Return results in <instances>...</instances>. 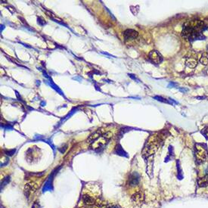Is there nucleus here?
<instances>
[{
  "label": "nucleus",
  "mask_w": 208,
  "mask_h": 208,
  "mask_svg": "<svg viewBox=\"0 0 208 208\" xmlns=\"http://www.w3.org/2000/svg\"><path fill=\"white\" fill-rule=\"evenodd\" d=\"M201 134L204 135V137H205L206 139H207L208 140V126H207V127H205V128H204V129L201 130Z\"/></svg>",
  "instance_id": "13"
},
{
  "label": "nucleus",
  "mask_w": 208,
  "mask_h": 208,
  "mask_svg": "<svg viewBox=\"0 0 208 208\" xmlns=\"http://www.w3.org/2000/svg\"><path fill=\"white\" fill-rule=\"evenodd\" d=\"M83 201L84 204H86L87 205H92V204L95 203L93 198H92L89 195H87L83 196Z\"/></svg>",
  "instance_id": "6"
},
{
  "label": "nucleus",
  "mask_w": 208,
  "mask_h": 208,
  "mask_svg": "<svg viewBox=\"0 0 208 208\" xmlns=\"http://www.w3.org/2000/svg\"><path fill=\"white\" fill-rule=\"evenodd\" d=\"M200 62H201L203 65H207V64H208V55L205 54L202 55L201 59H200Z\"/></svg>",
  "instance_id": "11"
},
{
  "label": "nucleus",
  "mask_w": 208,
  "mask_h": 208,
  "mask_svg": "<svg viewBox=\"0 0 208 208\" xmlns=\"http://www.w3.org/2000/svg\"><path fill=\"white\" fill-rule=\"evenodd\" d=\"M9 180H10V177L7 176V177H6V178H5L4 179L2 180V183H1V189L2 190L3 187H4L5 186H6L7 184H9Z\"/></svg>",
  "instance_id": "12"
},
{
  "label": "nucleus",
  "mask_w": 208,
  "mask_h": 208,
  "mask_svg": "<svg viewBox=\"0 0 208 208\" xmlns=\"http://www.w3.org/2000/svg\"><path fill=\"white\" fill-rule=\"evenodd\" d=\"M115 153L118 154V155L127 157V154H126V152L123 150L121 144H117V145L116 146V148H115Z\"/></svg>",
  "instance_id": "10"
},
{
  "label": "nucleus",
  "mask_w": 208,
  "mask_h": 208,
  "mask_svg": "<svg viewBox=\"0 0 208 208\" xmlns=\"http://www.w3.org/2000/svg\"><path fill=\"white\" fill-rule=\"evenodd\" d=\"M138 36H139V33L132 29H128L123 32V37L125 40H134L137 38Z\"/></svg>",
  "instance_id": "4"
},
{
  "label": "nucleus",
  "mask_w": 208,
  "mask_h": 208,
  "mask_svg": "<svg viewBox=\"0 0 208 208\" xmlns=\"http://www.w3.org/2000/svg\"><path fill=\"white\" fill-rule=\"evenodd\" d=\"M32 208H40V204H39L37 201H36V202L33 204V206H32Z\"/></svg>",
  "instance_id": "15"
},
{
  "label": "nucleus",
  "mask_w": 208,
  "mask_h": 208,
  "mask_svg": "<svg viewBox=\"0 0 208 208\" xmlns=\"http://www.w3.org/2000/svg\"><path fill=\"white\" fill-rule=\"evenodd\" d=\"M207 29L208 26L206 25L205 23L202 21H191L183 25L182 37L191 43L195 40H204L206 37L203 34V32Z\"/></svg>",
  "instance_id": "1"
},
{
  "label": "nucleus",
  "mask_w": 208,
  "mask_h": 208,
  "mask_svg": "<svg viewBox=\"0 0 208 208\" xmlns=\"http://www.w3.org/2000/svg\"><path fill=\"white\" fill-rule=\"evenodd\" d=\"M198 186L200 187L208 186V174L198 179Z\"/></svg>",
  "instance_id": "9"
},
{
  "label": "nucleus",
  "mask_w": 208,
  "mask_h": 208,
  "mask_svg": "<svg viewBox=\"0 0 208 208\" xmlns=\"http://www.w3.org/2000/svg\"><path fill=\"white\" fill-rule=\"evenodd\" d=\"M154 98L157 99V101H160V102H164V103H170V102H168V101H167V99L162 98V97H160V96H155V97H154Z\"/></svg>",
  "instance_id": "14"
},
{
  "label": "nucleus",
  "mask_w": 208,
  "mask_h": 208,
  "mask_svg": "<svg viewBox=\"0 0 208 208\" xmlns=\"http://www.w3.org/2000/svg\"><path fill=\"white\" fill-rule=\"evenodd\" d=\"M106 208H121V207H119V206H117V205H114V204H112V205L107 206Z\"/></svg>",
  "instance_id": "16"
},
{
  "label": "nucleus",
  "mask_w": 208,
  "mask_h": 208,
  "mask_svg": "<svg viewBox=\"0 0 208 208\" xmlns=\"http://www.w3.org/2000/svg\"><path fill=\"white\" fill-rule=\"evenodd\" d=\"M179 91H181L182 92H183V93H185V92H188V89H186V88H179Z\"/></svg>",
  "instance_id": "17"
},
{
  "label": "nucleus",
  "mask_w": 208,
  "mask_h": 208,
  "mask_svg": "<svg viewBox=\"0 0 208 208\" xmlns=\"http://www.w3.org/2000/svg\"><path fill=\"white\" fill-rule=\"evenodd\" d=\"M139 180H140V175H139V173L135 172V173H132L130 176H129V183L132 186H137L139 183Z\"/></svg>",
  "instance_id": "5"
},
{
  "label": "nucleus",
  "mask_w": 208,
  "mask_h": 208,
  "mask_svg": "<svg viewBox=\"0 0 208 208\" xmlns=\"http://www.w3.org/2000/svg\"><path fill=\"white\" fill-rule=\"evenodd\" d=\"M175 86H177V83H170V84H169V87H175Z\"/></svg>",
  "instance_id": "18"
},
{
  "label": "nucleus",
  "mask_w": 208,
  "mask_h": 208,
  "mask_svg": "<svg viewBox=\"0 0 208 208\" xmlns=\"http://www.w3.org/2000/svg\"><path fill=\"white\" fill-rule=\"evenodd\" d=\"M195 158L198 163L201 164L205 162L208 157L207 145L205 144H200V143L196 144L195 147Z\"/></svg>",
  "instance_id": "2"
},
{
  "label": "nucleus",
  "mask_w": 208,
  "mask_h": 208,
  "mask_svg": "<svg viewBox=\"0 0 208 208\" xmlns=\"http://www.w3.org/2000/svg\"><path fill=\"white\" fill-rule=\"evenodd\" d=\"M148 58L152 63H154V64H160L164 60L162 55L156 50H153L149 53Z\"/></svg>",
  "instance_id": "3"
},
{
  "label": "nucleus",
  "mask_w": 208,
  "mask_h": 208,
  "mask_svg": "<svg viewBox=\"0 0 208 208\" xmlns=\"http://www.w3.org/2000/svg\"><path fill=\"white\" fill-rule=\"evenodd\" d=\"M207 53L208 54V45H207Z\"/></svg>",
  "instance_id": "19"
},
{
  "label": "nucleus",
  "mask_w": 208,
  "mask_h": 208,
  "mask_svg": "<svg viewBox=\"0 0 208 208\" xmlns=\"http://www.w3.org/2000/svg\"><path fill=\"white\" fill-rule=\"evenodd\" d=\"M34 185L35 184H33V183H29V184L26 185L25 191L27 192V195H29L31 194L32 192H33V191H36V189L37 188V186L33 187Z\"/></svg>",
  "instance_id": "8"
},
{
  "label": "nucleus",
  "mask_w": 208,
  "mask_h": 208,
  "mask_svg": "<svg viewBox=\"0 0 208 208\" xmlns=\"http://www.w3.org/2000/svg\"><path fill=\"white\" fill-rule=\"evenodd\" d=\"M186 64L188 67L193 68L197 65V59L194 58H187L186 61Z\"/></svg>",
  "instance_id": "7"
}]
</instances>
